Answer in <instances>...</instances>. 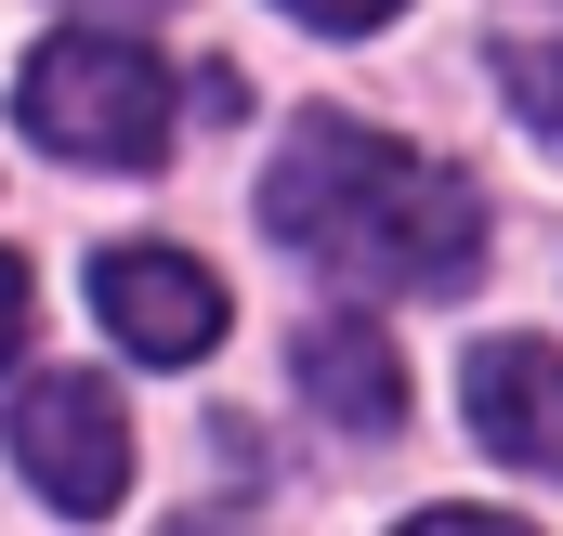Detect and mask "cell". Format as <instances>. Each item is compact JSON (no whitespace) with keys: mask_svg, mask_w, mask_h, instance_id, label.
<instances>
[{"mask_svg":"<svg viewBox=\"0 0 563 536\" xmlns=\"http://www.w3.org/2000/svg\"><path fill=\"white\" fill-rule=\"evenodd\" d=\"M263 236L354 301H459L485 275V197L367 119H301L263 170Z\"/></svg>","mask_w":563,"mask_h":536,"instance_id":"6da1fadb","label":"cell"},{"mask_svg":"<svg viewBox=\"0 0 563 536\" xmlns=\"http://www.w3.org/2000/svg\"><path fill=\"white\" fill-rule=\"evenodd\" d=\"M13 119L53 157H79V170H157L170 157V119H184V79L144 40H119V26H66V40L26 53Z\"/></svg>","mask_w":563,"mask_h":536,"instance_id":"7a4b0ae2","label":"cell"},{"mask_svg":"<svg viewBox=\"0 0 563 536\" xmlns=\"http://www.w3.org/2000/svg\"><path fill=\"white\" fill-rule=\"evenodd\" d=\"M13 471L53 498V511H119V484H132V418L106 380H79V367H53V380H26L13 393Z\"/></svg>","mask_w":563,"mask_h":536,"instance_id":"3957f363","label":"cell"},{"mask_svg":"<svg viewBox=\"0 0 563 536\" xmlns=\"http://www.w3.org/2000/svg\"><path fill=\"white\" fill-rule=\"evenodd\" d=\"M92 314H106V340H119L132 367H197V354H223V327H236L223 275L184 263V249H106V263H92Z\"/></svg>","mask_w":563,"mask_h":536,"instance_id":"277c9868","label":"cell"},{"mask_svg":"<svg viewBox=\"0 0 563 536\" xmlns=\"http://www.w3.org/2000/svg\"><path fill=\"white\" fill-rule=\"evenodd\" d=\"M459 405H472L485 458H511L525 484H563V354L551 340H472Z\"/></svg>","mask_w":563,"mask_h":536,"instance_id":"5b68a950","label":"cell"},{"mask_svg":"<svg viewBox=\"0 0 563 536\" xmlns=\"http://www.w3.org/2000/svg\"><path fill=\"white\" fill-rule=\"evenodd\" d=\"M288 367H301V393L328 405L354 445H380V432L407 418V367H394V327H380V314H314Z\"/></svg>","mask_w":563,"mask_h":536,"instance_id":"8992f818","label":"cell"},{"mask_svg":"<svg viewBox=\"0 0 563 536\" xmlns=\"http://www.w3.org/2000/svg\"><path fill=\"white\" fill-rule=\"evenodd\" d=\"M498 92H511V119H525V132L563 144V40H511V53H498Z\"/></svg>","mask_w":563,"mask_h":536,"instance_id":"52a82bcc","label":"cell"},{"mask_svg":"<svg viewBox=\"0 0 563 536\" xmlns=\"http://www.w3.org/2000/svg\"><path fill=\"white\" fill-rule=\"evenodd\" d=\"M276 13H301V26H328V40H367V26H394L407 0H276Z\"/></svg>","mask_w":563,"mask_h":536,"instance_id":"ba28073f","label":"cell"},{"mask_svg":"<svg viewBox=\"0 0 563 536\" xmlns=\"http://www.w3.org/2000/svg\"><path fill=\"white\" fill-rule=\"evenodd\" d=\"M26 314H40V288H26V263H13V249H0V367L26 354Z\"/></svg>","mask_w":563,"mask_h":536,"instance_id":"9c48e42d","label":"cell"},{"mask_svg":"<svg viewBox=\"0 0 563 536\" xmlns=\"http://www.w3.org/2000/svg\"><path fill=\"white\" fill-rule=\"evenodd\" d=\"M394 536H538V524H511V511H420V524H394Z\"/></svg>","mask_w":563,"mask_h":536,"instance_id":"30bf717a","label":"cell"},{"mask_svg":"<svg viewBox=\"0 0 563 536\" xmlns=\"http://www.w3.org/2000/svg\"><path fill=\"white\" fill-rule=\"evenodd\" d=\"M184 105H197V119H236L250 92H236V66H197V79H184Z\"/></svg>","mask_w":563,"mask_h":536,"instance_id":"8fae6325","label":"cell"},{"mask_svg":"<svg viewBox=\"0 0 563 536\" xmlns=\"http://www.w3.org/2000/svg\"><path fill=\"white\" fill-rule=\"evenodd\" d=\"M170 536H250V524H236V511H184Z\"/></svg>","mask_w":563,"mask_h":536,"instance_id":"7c38bea8","label":"cell"},{"mask_svg":"<svg viewBox=\"0 0 563 536\" xmlns=\"http://www.w3.org/2000/svg\"><path fill=\"white\" fill-rule=\"evenodd\" d=\"M79 13H170V0H79Z\"/></svg>","mask_w":563,"mask_h":536,"instance_id":"4fadbf2b","label":"cell"}]
</instances>
